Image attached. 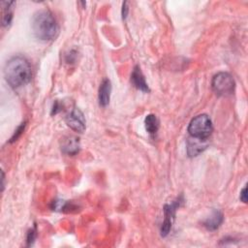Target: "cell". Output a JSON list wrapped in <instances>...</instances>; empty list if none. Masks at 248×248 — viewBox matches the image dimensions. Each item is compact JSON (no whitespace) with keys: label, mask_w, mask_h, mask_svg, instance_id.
<instances>
[{"label":"cell","mask_w":248,"mask_h":248,"mask_svg":"<svg viewBox=\"0 0 248 248\" xmlns=\"http://www.w3.org/2000/svg\"><path fill=\"white\" fill-rule=\"evenodd\" d=\"M128 3L127 2H124L123 3V6H122V17L125 19L127 17V15H128V11H129V8H128Z\"/></svg>","instance_id":"19"},{"label":"cell","mask_w":248,"mask_h":248,"mask_svg":"<svg viewBox=\"0 0 248 248\" xmlns=\"http://www.w3.org/2000/svg\"><path fill=\"white\" fill-rule=\"evenodd\" d=\"M183 202L182 196L180 198H177L175 201H173L171 203L165 204L164 206V221L162 223L161 227V235L167 236L171 230L172 223L174 221L175 211L180 206L181 202Z\"/></svg>","instance_id":"5"},{"label":"cell","mask_w":248,"mask_h":248,"mask_svg":"<svg viewBox=\"0 0 248 248\" xmlns=\"http://www.w3.org/2000/svg\"><path fill=\"white\" fill-rule=\"evenodd\" d=\"M36 227H34L33 229H31L29 232H28V233H27V238H26V241H27V245L28 246H30L33 242H34V240H35V238H36V235H37V233H36Z\"/></svg>","instance_id":"15"},{"label":"cell","mask_w":248,"mask_h":248,"mask_svg":"<svg viewBox=\"0 0 248 248\" xmlns=\"http://www.w3.org/2000/svg\"><path fill=\"white\" fill-rule=\"evenodd\" d=\"M61 150L68 155H75L79 150V140L75 136H67L61 141Z\"/></svg>","instance_id":"8"},{"label":"cell","mask_w":248,"mask_h":248,"mask_svg":"<svg viewBox=\"0 0 248 248\" xmlns=\"http://www.w3.org/2000/svg\"><path fill=\"white\" fill-rule=\"evenodd\" d=\"M67 125L78 133H83L85 130V118L83 113L78 108H74L65 117Z\"/></svg>","instance_id":"6"},{"label":"cell","mask_w":248,"mask_h":248,"mask_svg":"<svg viewBox=\"0 0 248 248\" xmlns=\"http://www.w3.org/2000/svg\"><path fill=\"white\" fill-rule=\"evenodd\" d=\"M31 25L35 37L41 41L53 40L59 31L55 17L48 10H40L35 13Z\"/></svg>","instance_id":"2"},{"label":"cell","mask_w":248,"mask_h":248,"mask_svg":"<svg viewBox=\"0 0 248 248\" xmlns=\"http://www.w3.org/2000/svg\"><path fill=\"white\" fill-rule=\"evenodd\" d=\"M110 92H111V84L109 79L105 78L99 87V93H98V99L99 104L102 107H107L110 100Z\"/></svg>","instance_id":"11"},{"label":"cell","mask_w":248,"mask_h":248,"mask_svg":"<svg viewBox=\"0 0 248 248\" xmlns=\"http://www.w3.org/2000/svg\"><path fill=\"white\" fill-rule=\"evenodd\" d=\"M4 179H5V176H4V172L2 171V191H3V189H4Z\"/></svg>","instance_id":"20"},{"label":"cell","mask_w":248,"mask_h":248,"mask_svg":"<svg viewBox=\"0 0 248 248\" xmlns=\"http://www.w3.org/2000/svg\"><path fill=\"white\" fill-rule=\"evenodd\" d=\"M208 145V139H199L189 137L187 140V154L190 157L198 156Z\"/></svg>","instance_id":"7"},{"label":"cell","mask_w":248,"mask_h":248,"mask_svg":"<svg viewBox=\"0 0 248 248\" xmlns=\"http://www.w3.org/2000/svg\"><path fill=\"white\" fill-rule=\"evenodd\" d=\"M61 110H62V105L58 101H55L54 104H53V107H52L51 114H56V113H58Z\"/></svg>","instance_id":"17"},{"label":"cell","mask_w":248,"mask_h":248,"mask_svg":"<svg viewBox=\"0 0 248 248\" xmlns=\"http://www.w3.org/2000/svg\"><path fill=\"white\" fill-rule=\"evenodd\" d=\"M4 77L10 86L17 88L27 84L32 78L29 61L20 55L9 59L4 68Z\"/></svg>","instance_id":"1"},{"label":"cell","mask_w":248,"mask_h":248,"mask_svg":"<svg viewBox=\"0 0 248 248\" xmlns=\"http://www.w3.org/2000/svg\"><path fill=\"white\" fill-rule=\"evenodd\" d=\"M24 127H25V122H23V123H21L20 124V126L15 131V134L13 135V137L11 138V142H13V141H15V140H16L17 139H18V137L21 135V133L23 132V130H24Z\"/></svg>","instance_id":"16"},{"label":"cell","mask_w":248,"mask_h":248,"mask_svg":"<svg viewBox=\"0 0 248 248\" xmlns=\"http://www.w3.org/2000/svg\"><path fill=\"white\" fill-rule=\"evenodd\" d=\"M144 126L147 133L151 136L155 135L159 129V120L155 114H148L144 119Z\"/></svg>","instance_id":"13"},{"label":"cell","mask_w":248,"mask_h":248,"mask_svg":"<svg viewBox=\"0 0 248 248\" xmlns=\"http://www.w3.org/2000/svg\"><path fill=\"white\" fill-rule=\"evenodd\" d=\"M246 191H247V188L244 187V188L241 190V192H240L239 198H240V201L243 202H247V194H246Z\"/></svg>","instance_id":"18"},{"label":"cell","mask_w":248,"mask_h":248,"mask_svg":"<svg viewBox=\"0 0 248 248\" xmlns=\"http://www.w3.org/2000/svg\"><path fill=\"white\" fill-rule=\"evenodd\" d=\"M77 57H78V52L75 49H72L65 55V61L69 64H72L77 60Z\"/></svg>","instance_id":"14"},{"label":"cell","mask_w":248,"mask_h":248,"mask_svg":"<svg viewBox=\"0 0 248 248\" xmlns=\"http://www.w3.org/2000/svg\"><path fill=\"white\" fill-rule=\"evenodd\" d=\"M234 80L232 77L226 72L216 74L211 81V87L218 96H229L234 91Z\"/></svg>","instance_id":"4"},{"label":"cell","mask_w":248,"mask_h":248,"mask_svg":"<svg viewBox=\"0 0 248 248\" xmlns=\"http://www.w3.org/2000/svg\"><path fill=\"white\" fill-rule=\"evenodd\" d=\"M131 82L133 83V85L138 88L139 90L142 91V92H149L150 89L145 81V78L142 74V72L140 71V68L139 66H136L131 74Z\"/></svg>","instance_id":"9"},{"label":"cell","mask_w":248,"mask_h":248,"mask_svg":"<svg viewBox=\"0 0 248 248\" xmlns=\"http://www.w3.org/2000/svg\"><path fill=\"white\" fill-rule=\"evenodd\" d=\"M2 24L3 26H9L13 19V7L16 4L15 1H3L2 3Z\"/></svg>","instance_id":"12"},{"label":"cell","mask_w":248,"mask_h":248,"mask_svg":"<svg viewBox=\"0 0 248 248\" xmlns=\"http://www.w3.org/2000/svg\"><path fill=\"white\" fill-rule=\"evenodd\" d=\"M213 131L212 122L208 115L199 114L194 117L188 125L190 137L199 139H208Z\"/></svg>","instance_id":"3"},{"label":"cell","mask_w":248,"mask_h":248,"mask_svg":"<svg viewBox=\"0 0 248 248\" xmlns=\"http://www.w3.org/2000/svg\"><path fill=\"white\" fill-rule=\"evenodd\" d=\"M223 220H224L223 213L219 210H213L211 214L208 217H206L205 220L202 222V225L208 231H215L221 226V224L223 223Z\"/></svg>","instance_id":"10"}]
</instances>
